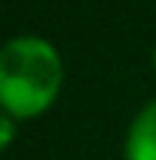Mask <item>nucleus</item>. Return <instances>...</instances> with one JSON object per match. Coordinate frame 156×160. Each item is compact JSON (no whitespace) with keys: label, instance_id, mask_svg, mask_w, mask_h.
<instances>
[{"label":"nucleus","instance_id":"7ed1b4c3","mask_svg":"<svg viewBox=\"0 0 156 160\" xmlns=\"http://www.w3.org/2000/svg\"><path fill=\"white\" fill-rule=\"evenodd\" d=\"M16 123H19V120H12V117H6V114H3V120H0V129H3V148H9V145H12V136H16Z\"/></svg>","mask_w":156,"mask_h":160},{"label":"nucleus","instance_id":"20e7f679","mask_svg":"<svg viewBox=\"0 0 156 160\" xmlns=\"http://www.w3.org/2000/svg\"><path fill=\"white\" fill-rule=\"evenodd\" d=\"M153 68H156V46H153Z\"/></svg>","mask_w":156,"mask_h":160},{"label":"nucleus","instance_id":"f03ea898","mask_svg":"<svg viewBox=\"0 0 156 160\" xmlns=\"http://www.w3.org/2000/svg\"><path fill=\"white\" fill-rule=\"evenodd\" d=\"M122 154L126 160H156V99H150L132 117Z\"/></svg>","mask_w":156,"mask_h":160},{"label":"nucleus","instance_id":"f257e3e1","mask_svg":"<svg viewBox=\"0 0 156 160\" xmlns=\"http://www.w3.org/2000/svg\"><path fill=\"white\" fill-rule=\"evenodd\" d=\"M64 65L46 37L19 34L0 52V105L12 120L46 114L61 92Z\"/></svg>","mask_w":156,"mask_h":160}]
</instances>
